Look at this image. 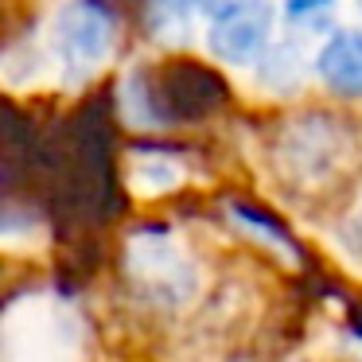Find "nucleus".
<instances>
[{
	"instance_id": "1",
	"label": "nucleus",
	"mask_w": 362,
	"mask_h": 362,
	"mask_svg": "<svg viewBox=\"0 0 362 362\" xmlns=\"http://www.w3.org/2000/svg\"><path fill=\"white\" fill-rule=\"evenodd\" d=\"M55 172V195L66 211L98 218L113 206V160H110V125L102 102H90L59 129L55 152L47 156Z\"/></svg>"
},
{
	"instance_id": "2",
	"label": "nucleus",
	"mask_w": 362,
	"mask_h": 362,
	"mask_svg": "<svg viewBox=\"0 0 362 362\" xmlns=\"http://www.w3.org/2000/svg\"><path fill=\"white\" fill-rule=\"evenodd\" d=\"M129 102L144 110V125H195L230 102V86L222 74L195 59H172L156 71L136 74L129 86Z\"/></svg>"
},
{
	"instance_id": "3",
	"label": "nucleus",
	"mask_w": 362,
	"mask_h": 362,
	"mask_svg": "<svg viewBox=\"0 0 362 362\" xmlns=\"http://www.w3.org/2000/svg\"><path fill=\"white\" fill-rule=\"evenodd\" d=\"M125 269L152 300H160L168 308L191 300V292H195V269L175 250L172 238H164V234L133 238L129 253H125Z\"/></svg>"
},
{
	"instance_id": "4",
	"label": "nucleus",
	"mask_w": 362,
	"mask_h": 362,
	"mask_svg": "<svg viewBox=\"0 0 362 362\" xmlns=\"http://www.w3.org/2000/svg\"><path fill=\"white\" fill-rule=\"evenodd\" d=\"M55 47L71 74H94L113 47V12L102 0H71L55 20Z\"/></svg>"
},
{
	"instance_id": "5",
	"label": "nucleus",
	"mask_w": 362,
	"mask_h": 362,
	"mask_svg": "<svg viewBox=\"0 0 362 362\" xmlns=\"http://www.w3.org/2000/svg\"><path fill=\"white\" fill-rule=\"evenodd\" d=\"M276 12L269 0H226L214 12L211 24V51L230 66H245L269 51V35H273Z\"/></svg>"
},
{
	"instance_id": "6",
	"label": "nucleus",
	"mask_w": 362,
	"mask_h": 362,
	"mask_svg": "<svg viewBox=\"0 0 362 362\" xmlns=\"http://www.w3.org/2000/svg\"><path fill=\"white\" fill-rule=\"evenodd\" d=\"M315 74L339 98H362V32L343 28L315 55Z\"/></svg>"
},
{
	"instance_id": "7",
	"label": "nucleus",
	"mask_w": 362,
	"mask_h": 362,
	"mask_svg": "<svg viewBox=\"0 0 362 362\" xmlns=\"http://www.w3.org/2000/svg\"><path fill=\"white\" fill-rule=\"evenodd\" d=\"M331 0H288V16L292 20H300V16H308V12H320V8H327Z\"/></svg>"
},
{
	"instance_id": "8",
	"label": "nucleus",
	"mask_w": 362,
	"mask_h": 362,
	"mask_svg": "<svg viewBox=\"0 0 362 362\" xmlns=\"http://www.w3.org/2000/svg\"><path fill=\"white\" fill-rule=\"evenodd\" d=\"M183 8H187V4H203V8H211V12H218L222 4H226V0H180Z\"/></svg>"
},
{
	"instance_id": "9",
	"label": "nucleus",
	"mask_w": 362,
	"mask_h": 362,
	"mask_svg": "<svg viewBox=\"0 0 362 362\" xmlns=\"http://www.w3.org/2000/svg\"><path fill=\"white\" fill-rule=\"evenodd\" d=\"M354 242H358V250H362V211H358V218H354Z\"/></svg>"
}]
</instances>
